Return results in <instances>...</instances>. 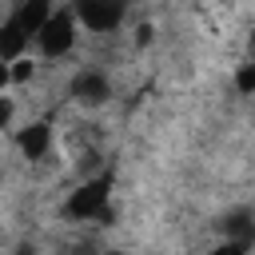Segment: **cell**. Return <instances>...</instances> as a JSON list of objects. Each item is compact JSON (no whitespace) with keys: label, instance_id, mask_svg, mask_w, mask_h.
Here are the masks:
<instances>
[{"label":"cell","instance_id":"obj_1","mask_svg":"<svg viewBox=\"0 0 255 255\" xmlns=\"http://www.w3.org/2000/svg\"><path fill=\"white\" fill-rule=\"evenodd\" d=\"M108 199H112V175H96L84 179L68 199H64V215L68 219H108Z\"/></svg>","mask_w":255,"mask_h":255},{"label":"cell","instance_id":"obj_2","mask_svg":"<svg viewBox=\"0 0 255 255\" xmlns=\"http://www.w3.org/2000/svg\"><path fill=\"white\" fill-rule=\"evenodd\" d=\"M72 16L88 32H116L124 24V16H128V4L124 0H76Z\"/></svg>","mask_w":255,"mask_h":255},{"label":"cell","instance_id":"obj_3","mask_svg":"<svg viewBox=\"0 0 255 255\" xmlns=\"http://www.w3.org/2000/svg\"><path fill=\"white\" fill-rule=\"evenodd\" d=\"M36 44H40V52H44L48 60L68 56L72 44H76V16H72V12H52V20H48L44 32L36 36Z\"/></svg>","mask_w":255,"mask_h":255},{"label":"cell","instance_id":"obj_4","mask_svg":"<svg viewBox=\"0 0 255 255\" xmlns=\"http://www.w3.org/2000/svg\"><path fill=\"white\" fill-rule=\"evenodd\" d=\"M72 100L76 104H84V108H104L108 100H112V80L104 76V72H96V68H88V72H80L76 80H72Z\"/></svg>","mask_w":255,"mask_h":255},{"label":"cell","instance_id":"obj_5","mask_svg":"<svg viewBox=\"0 0 255 255\" xmlns=\"http://www.w3.org/2000/svg\"><path fill=\"white\" fill-rule=\"evenodd\" d=\"M16 147H20V155H24V159H44V155H48V147H52V128H48L44 120H36V124L20 128V131H16Z\"/></svg>","mask_w":255,"mask_h":255},{"label":"cell","instance_id":"obj_6","mask_svg":"<svg viewBox=\"0 0 255 255\" xmlns=\"http://www.w3.org/2000/svg\"><path fill=\"white\" fill-rule=\"evenodd\" d=\"M12 20L20 24V32H24L28 40H36V36L44 32V24L52 20V0H24V4L12 12Z\"/></svg>","mask_w":255,"mask_h":255},{"label":"cell","instance_id":"obj_7","mask_svg":"<svg viewBox=\"0 0 255 255\" xmlns=\"http://www.w3.org/2000/svg\"><path fill=\"white\" fill-rule=\"evenodd\" d=\"M223 239L227 243H243V247H251L255 243V215L251 211H231V215H223Z\"/></svg>","mask_w":255,"mask_h":255},{"label":"cell","instance_id":"obj_8","mask_svg":"<svg viewBox=\"0 0 255 255\" xmlns=\"http://www.w3.org/2000/svg\"><path fill=\"white\" fill-rule=\"evenodd\" d=\"M24 48H28V36L20 32V24L8 16L4 24H0V60L4 64H12V60H20L24 56Z\"/></svg>","mask_w":255,"mask_h":255},{"label":"cell","instance_id":"obj_9","mask_svg":"<svg viewBox=\"0 0 255 255\" xmlns=\"http://www.w3.org/2000/svg\"><path fill=\"white\" fill-rule=\"evenodd\" d=\"M235 92H239V96H255V60H251V64H239V72H235Z\"/></svg>","mask_w":255,"mask_h":255},{"label":"cell","instance_id":"obj_10","mask_svg":"<svg viewBox=\"0 0 255 255\" xmlns=\"http://www.w3.org/2000/svg\"><path fill=\"white\" fill-rule=\"evenodd\" d=\"M36 76V64L28 60V56H20V60H12V84H28Z\"/></svg>","mask_w":255,"mask_h":255},{"label":"cell","instance_id":"obj_11","mask_svg":"<svg viewBox=\"0 0 255 255\" xmlns=\"http://www.w3.org/2000/svg\"><path fill=\"white\" fill-rule=\"evenodd\" d=\"M12 112H16L12 96H0V128H8V124H12Z\"/></svg>","mask_w":255,"mask_h":255},{"label":"cell","instance_id":"obj_12","mask_svg":"<svg viewBox=\"0 0 255 255\" xmlns=\"http://www.w3.org/2000/svg\"><path fill=\"white\" fill-rule=\"evenodd\" d=\"M211 255H247V247H243V243H227V239H223V247H215Z\"/></svg>","mask_w":255,"mask_h":255},{"label":"cell","instance_id":"obj_13","mask_svg":"<svg viewBox=\"0 0 255 255\" xmlns=\"http://www.w3.org/2000/svg\"><path fill=\"white\" fill-rule=\"evenodd\" d=\"M8 84H12V64H4V60H0V96H4V88H8Z\"/></svg>","mask_w":255,"mask_h":255},{"label":"cell","instance_id":"obj_14","mask_svg":"<svg viewBox=\"0 0 255 255\" xmlns=\"http://www.w3.org/2000/svg\"><path fill=\"white\" fill-rule=\"evenodd\" d=\"M16 255H32V251H28V247H20V251H16Z\"/></svg>","mask_w":255,"mask_h":255}]
</instances>
